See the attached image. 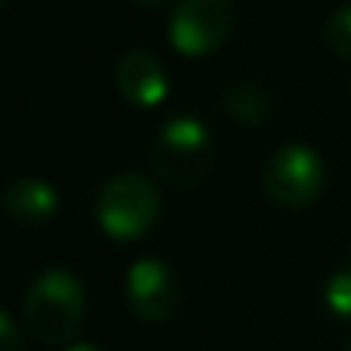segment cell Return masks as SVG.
I'll list each match as a JSON object with an SVG mask.
<instances>
[{
  "label": "cell",
  "instance_id": "1",
  "mask_svg": "<svg viewBox=\"0 0 351 351\" xmlns=\"http://www.w3.org/2000/svg\"><path fill=\"white\" fill-rule=\"evenodd\" d=\"M25 327L43 346L68 342L86 317V293L80 280L65 268H49L28 284L22 299Z\"/></svg>",
  "mask_w": 351,
  "mask_h": 351
},
{
  "label": "cell",
  "instance_id": "2",
  "mask_svg": "<svg viewBox=\"0 0 351 351\" xmlns=\"http://www.w3.org/2000/svg\"><path fill=\"white\" fill-rule=\"evenodd\" d=\"M152 164L176 188H197L216 164L213 136L197 117H173L152 145Z\"/></svg>",
  "mask_w": 351,
  "mask_h": 351
},
{
  "label": "cell",
  "instance_id": "3",
  "mask_svg": "<svg viewBox=\"0 0 351 351\" xmlns=\"http://www.w3.org/2000/svg\"><path fill=\"white\" fill-rule=\"evenodd\" d=\"M160 216V191L142 173H121L99 188L96 222L111 241L148 234Z\"/></svg>",
  "mask_w": 351,
  "mask_h": 351
},
{
  "label": "cell",
  "instance_id": "4",
  "mask_svg": "<svg viewBox=\"0 0 351 351\" xmlns=\"http://www.w3.org/2000/svg\"><path fill=\"white\" fill-rule=\"evenodd\" d=\"M262 185L274 204L299 210L321 194L324 164L308 145H284L265 160Z\"/></svg>",
  "mask_w": 351,
  "mask_h": 351
},
{
  "label": "cell",
  "instance_id": "5",
  "mask_svg": "<svg viewBox=\"0 0 351 351\" xmlns=\"http://www.w3.org/2000/svg\"><path fill=\"white\" fill-rule=\"evenodd\" d=\"M127 305L139 321L160 324L182 305V280L160 259H139L127 271Z\"/></svg>",
  "mask_w": 351,
  "mask_h": 351
},
{
  "label": "cell",
  "instance_id": "6",
  "mask_svg": "<svg viewBox=\"0 0 351 351\" xmlns=\"http://www.w3.org/2000/svg\"><path fill=\"white\" fill-rule=\"evenodd\" d=\"M228 0H182L170 19V43L182 56H206L231 31Z\"/></svg>",
  "mask_w": 351,
  "mask_h": 351
},
{
  "label": "cell",
  "instance_id": "7",
  "mask_svg": "<svg viewBox=\"0 0 351 351\" xmlns=\"http://www.w3.org/2000/svg\"><path fill=\"white\" fill-rule=\"evenodd\" d=\"M114 84L123 93V99L139 108H152L160 105L170 90V80L164 74V65L158 62V56H152L148 49H127L114 65Z\"/></svg>",
  "mask_w": 351,
  "mask_h": 351
},
{
  "label": "cell",
  "instance_id": "8",
  "mask_svg": "<svg viewBox=\"0 0 351 351\" xmlns=\"http://www.w3.org/2000/svg\"><path fill=\"white\" fill-rule=\"evenodd\" d=\"M3 210L25 228H40L59 213V194L43 179H16L3 191Z\"/></svg>",
  "mask_w": 351,
  "mask_h": 351
},
{
  "label": "cell",
  "instance_id": "9",
  "mask_svg": "<svg viewBox=\"0 0 351 351\" xmlns=\"http://www.w3.org/2000/svg\"><path fill=\"white\" fill-rule=\"evenodd\" d=\"M225 111L234 117L237 123H247V127H259L265 123L268 111V93L256 84H237L225 93Z\"/></svg>",
  "mask_w": 351,
  "mask_h": 351
},
{
  "label": "cell",
  "instance_id": "10",
  "mask_svg": "<svg viewBox=\"0 0 351 351\" xmlns=\"http://www.w3.org/2000/svg\"><path fill=\"white\" fill-rule=\"evenodd\" d=\"M324 302H327V308L333 311V315L351 317V265L336 271L333 278L327 280V287H324Z\"/></svg>",
  "mask_w": 351,
  "mask_h": 351
},
{
  "label": "cell",
  "instance_id": "11",
  "mask_svg": "<svg viewBox=\"0 0 351 351\" xmlns=\"http://www.w3.org/2000/svg\"><path fill=\"white\" fill-rule=\"evenodd\" d=\"M324 34H327L330 49L351 62V6H342V10H336L333 16H330Z\"/></svg>",
  "mask_w": 351,
  "mask_h": 351
},
{
  "label": "cell",
  "instance_id": "12",
  "mask_svg": "<svg viewBox=\"0 0 351 351\" xmlns=\"http://www.w3.org/2000/svg\"><path fill=\"white\" fill-rule=\"evenodd\" d=\"M0 351H25V339L19 333L16 321L0 311Z\"/></svg>",
  "mask_w": 351,
  "mask_h": 351
},
{
  "label": "cell",
  "instance_id": "13",
  "mask_svg": "<svg viewBox=\"0 0 351 351\" xmlns=\"http://www.w3.org/2000/svg\"><path fill=\"white\" fill-rule=\"evenodd\" d=\"M65 351H105L102 346H93V342H77V346H68Z\"/></svg>",
  "mask_w": 351,
  "mask_h": 351
},
{
  "label": "cell",
  "instance_id": "14",
  "mask_svg": "<svg viewBox=\"0 0 351 351\" xmlns=\"http://www.w3.org/2000/svg\"><path fill=\"white\" fill-rule=\"evenodd\" d=\"M136 3H148V6H152V3H164V0H136Z\"/></svg>",
  "mask_w": 351,
  "mask_h": 351
},
{
  "label": "cell",
  "instance_id": "15",
  "mask_svg": "<svg viewBox=\"0 0 351 351\" xmlns=\"http://www.w3.org/2000/svg\"><path fill=\"white\" fill-rule=\"evenodd\" d=\"M346 351H351V342H348V348H346Z\"/></svg>",
  "mask_w": 351,
  "mask_h": 351
},
{
  "label": "cell",
  "instance_id": "16",
  "mask_svg": "<svg viewBox=\"0 0 351 351\" xmlns=\"http://www.w3.org/2000/svg\"><path fill=\"white\" fill-rule=\"evenodd\" d=\"M0 3H3V0H0Z\"/></svg>",
  "mask_w": 351,
  "mask_h": 351
}]
</instances>
